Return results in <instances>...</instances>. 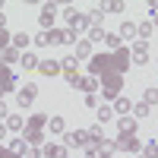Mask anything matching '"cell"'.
Returning a JSON list of instances; mask_svg holds the SVG:
<instances>
[{"mask_svg":"<svg viewBox=\"0 0 158 158\" xmlns=\"http://www.w3.org/2000/svg\"><path fill=\"white\" fill-rule=\"evenodd\" d=\"M111 108L120 114V117H127V114H133V101H130L127 95H120V98H114V104H111Z\"/></svg>","mask_w":158,"mask_h":158,"instance_id":"44dd1931","label":"cell"},{"mask_svg":"<svg viewBox=\"0 0 158 158\" xmlns=\"http://www.w3.org/2000/svg\"><path fill=\"white\" fill-rule=\"evenodd\" d=\"M149 22H152V25H158V13H155V16H149Z\"/></svg>","mask_w":158,"mask_h":158,"instance_id":"bcb514c9","label":"cell"},{"mask_svg":"<svg viewBox=\"0 0 158 158\" xmlns=\"http://www.w3.org/2000/svg\"><path fill=\"white\" fill-rule=\"evenodd\" d=\"M76 60H89L92 57V41H89V38H79V41H76V54H73Z\"/></svg>","mask_w":158,"mask_h":158,"instance_id":"603a6c76","label":"cell"},{"mask_svg":"<svg viewBox=\"0 0 158 158\" xmlns=\"http://www.w3.org/2000/svg\"><path fill=\"white\" fill-rule=\"evenodd\" d=\"M101 10L104 13H120V10H127V3L123 0H108V3H101Z\"/></svg>","mask_w":158,"mask_h":158,"instance_id":"836d02e7","label":"cell"},{"mask_svg":"<svg viewBox=\"0 0 158 158\" xmlns=\"http://www.w3.org/2000/svg\"><path fill=\"white\" fill-rule=\"evenodd\" d=\"M38 73L41 76H60V60H38Z\"/></svg>","mask_w":158,"mask_h":158,"instance_id":"e0dca14e","label":"cell"},{"mask_svg":"<svg viewBox=\"0 0 158 158\" xmlns=\"http://www.w3.org/2000/svg\"><path fill=\"white\" fill-rule=\"evenodd\" d=\"M10 44H13V35L6 32V25H0V51H6Z\"/></svg>","mask_w":158,"mask_h":158,"instance_id":"8d00e7d4","label":"cell"},{"mask_svg":"<svg viewBox=\"0 0 158 158\" xmlns=\"http://www.w3.org/2000/svg\"><path fill=\"white\" fill-rule=\"evenodd\" d=\"M136 130H139V120H136L133 114L117 117V133H120V136H136Z\"/></svg>","mask_w":158,"mask_h":158,"instance_id":"8fae6325","label":"cell"},{"mask_svg":"<svg viewBox=\"0 0 158 158\" xmlns=\"http://www.w3.org/2000/svg\"><path fill=\"white\" fill-rule=\"evenodd\" d=\"M85 133H89V146H101V142L104 139H108V136H104V130H101V123H95V127H92V130H85Z\"/></svg>","mask_w":158,"mask_h":158,"instance_id":"cb8c5ba5","label":"cell"},{"mask_svg":"<svg viewBox=\"0 0 158 158\" xmlns=\"http://www.w3.org/2000/svg\"><path fill=\"white\" fill-rule=\"evenodd\" d=\"M152 29H155L152 22H139V25H136V38H139V41H149V38H152Z\"/></svg>","mask_w":158,"mask_h":158,"instance_id":"f1b7e54d","label":"cell"},{"mask_svg":"<svg viewBox=\"0 0 158 158\" xmlns=\"http://www.w3.org/2000/svg\"><path fill=\"white\" fill-rule=\"evenodd\" d=\"M3 92H19V76L13 73L10 67L0 63V95H3Z\"/></svg>","mask_w":158,"mask_h":158,"instance_id":"277c9868","label":"cell"},{"mask_svg":"<svg viewBox=\"0 0 158 158\" xmlns=\"http://www.w3.org/2000/svg\"><path fill=\"white\" fill-rule=\"evenodd\" d=\"M142 158H158V139H149V142H142Z\"/></svg>","mask_w":158,"mask_h":158,"instance_id":"4316f807","label":"cell"},{"mask_svg":"<svg viewBox=\"0 0 158 158\" xmlns=\"http://www.w3.org/2000/svg\"><path fill=\"white\" fill-rule=\"evenodd\" d=\"M142 101H146L149 108H152V104H158V89H155V85H146V92H142Z\"/></svg>","mask_w":158,"mask_h":158,"instance_id":"d6a6232c","label":"cell"},{"mask_svg":"<svg viewBox=\"0 0 158 158\" xmlns=\"http://www.w3.org/2000/svg\"><path fill=\"white\" fill-rule=\"evenodd\" d=\"M0 117H10V111H6V104H3V98H0Z\"/></svg>","mask_w":158,"mask_h":158,"instance_id":"7bdbcfd3","label":"cell"},{"mask_svg":"<svg viewBox=\"0 0 158 158\" xmlns=\"http://www.w3.org/2000/svg\"><path fill=\"white\" fill-rule=\"evenodd\" d=\"M57 3H41V13H38V22H41V32L54 29V19H57Z\"/></svg>","mask_w":158,"mask_h":158,"instance_id":"8992f818","label":"cell"},{"mask_svg":"<svg viewBox=\"0 0 158 158\" xmlns=\"http://www.w3.org/2000/svg\"><path fill=\"white\" fill-rule=\"evenodd\" d=\"M19 57H22V51H16V48H6V51H0V63H3V67H10L13 70V63H19Z\"/></svg>","mask_w":158,"mask_h":158,"instance_id":"9a60e30c","label":"cell"},{"mask_svg":"<svg viewBox=\"0 0 158 158\" xmlns=\"http://www.w3.org/2000/svg\"><path fill=\"white\" fill-rule=\"evenodd\" d=\"M48 127H51V133H54V136H63V133H67V120H63L60 114H51V117H48Z\"/></svg>","mask_w":158,"mask_h":158,"instance_id":"d6986e66","label":"cell"},{"mask_svg":"<svg viewBox=\"0 0 158 158\" xmlns=\"http://www.w3.org/2000/svg\"><path fill=\"white\" fill-rule=\"evenodd\" d=\"M67 146H63V142H60V146H57V142H44V146H41V158H67Z\"/></svg>","mask_w":158,"mask_h":158,"instance_id":"4fadbf2b","label":"cell"},{"mask_svg":"<svg viewBox=\"0 0 158 158\" xmlns=\"http://www.w3.org/2000/svg\"><path fill=\"white\" fill-rule=\"evenodd\" d=\"M6 149H10V155H13V158H25V149H29V146H25V139H22V136H13Z\"/></svg>","mask_w":158,"mask_h":158,"instance_id":"ac0fdd59","label":"cell"},{"mask_svg":"<svg viewBox=\"0 0 158 158\" xmlns=\"http://www.w3.org/2000/svg\"><path fill=\"white\" fill-rule=\"evenodd\" d=\"M29 44H32V35H25V32H19V35H13V48H16V51H25Z\"/></svg>","mask_w":158,"mask_h":158,"instance_id":"f546056e","label":"cell"},{"mask_svg":"<svg viewBox=\"0 0 158 158\" xmlns=\"http://www.w3.org/2000/svg\"><path fill=\"white\" fill-rule=\"evenodd\" d=\"M60 73L70 85H76L79 82V60L76 57H60Z\"/></svg>","mask_w":158,"mask_h":158,"instance_id":"3957f363","label":"cell"},{"mask_svg":"<svg viewBox=\"0 0 158 158\" xmlns=\"http://www.w3.org/2000/svg\"><path fill=\"white\" fill-rule=\"evenodd\" d=\"M146 6H149V16H155V13H158V0H149Z\"/></svg>","mask_w":158,"mask_h":158,"instance_id":"60d3db41","label":"cell"},{"mask_svg":"<svg viewBox=\"0 0 158 158\" xmlns=\"http://www.w3.org/2000/svg\"><path fill=\"white\" fill-rule=\"evenodd\" d=\"M104 73H114V60L111 54H92L89 57V76H104Z\"/></svg>","mask_w":158,"mask_h":158,"instance_id":"7a4b0ae2","label":"cell"},{"mask_svg":"<svg viewBox=\"0 0 158 158\" xmlns=\"http://www.w3.org/2000/svg\"><path fill=\"white\" fill-rule=\"evenodd\" d=\"M25 158H41V149H25Z\"/></svg>","mask_w":158,"mask_h":158,"instance_id":"ab89813d","label":"cell"},{"mask_svg":"<svg viewBox=\"0 0 158 158\" xmlns=\"http://www.w3.org/2000/svg\"><path fill=\"white\" fill-rule=\"evenodd\" d=\"M6 130H10V133H22V130H25L22 114H10V117H6Z\"/></svg>","mask_w":158,"mask_h":158,"instance_id":"d4e9b609","label":"cell"},{"mask_svg":"<svg viewBox=\"0 0 158 158\" xmlns=\"http://www.w3.org/2000/svg\"><path fill=\"white\" fill-rule=\"evenodd\" d=\"M155 63H158V60H155Z\"/></svg>","mask_w":158,"mask_h":158,"instance_id":"c3c4849f","label":"cell"},{"mask_svg":"<svg viewBox=\"0 0 158 158\" xmlns=\"http://www.w3.org/2000/svg\"><path fill=\"white\" fill-rule=\"evenodd\" d=\"M95 111H98V123H108V120H111V117H114V108H111V104H104V101L98 104V108H95Z\"/></svg>","mask_w":158,"mask_h":158,"instance_id":"4dcf8cb0","label":"cell"},{"mask_svg":"<svg viewBox=\"0 0 158 158\" xmlns=\"http://www.w3.org/2000/svg\"><path fill=\"white\" fill-rule=\"evenodd\" d=\"M6 133H10V130H6V123H0V142L6 139Z\"/></svg>","mask_w":158,"mask_h":158,"instance_id":"b9f144b4","label":"cell"},{"mask_svg":"<svg viewBox=\"0 0 158 158\" xmlns=\"http://www.w3.org/2000/svg\"><path fill=\"white\" fill-rule=\"evenodd\" d=\"M149 114H152V108H149L146 101H136L133 104V117H136V120H142V117H149Z\"/></svg>","mask_w":158,"mask_h":158,"instance_id":"1f68e13d","label":"cell"},{"mask_svg":"<svg viewBox=\"0 0 158 158\" xmlns=\"http://www.w3.org/2000/svg\"><path fill=\"white\" fill-rule=\"evenodd\" d=\"M63 146L67 149H85L89 146V133L85 130H67L63 133Z\"/></svg>","mask_w":158,"mask_h":158,"instance_id":"5b68a950","label":"cell"},{"mask_svg":"<svg viewBox=\"0 0 158 158\" xmlns=\"http://www.w3.org/2000/svg\"><path fill=\"white\" fill-rule=\"evenodd\" d=\"M38 54H32V51H22V57H19V67L25 70V73H32V70H38Z\"/></svg>","mask_w":158,"mask_h":158,"instance_id":"2e32d148","label":"cell"},{"mask_svg":"<svg viewBox=\"0 0 158 158\" xmlns=\"http://www.w3.org/2000/svg\"><path fill=\"white\" fill-rule=\"evenodd\" d=\"M117 35H120V41H136V22H120V29H117Z\"/></svg>","mask_w":158,"mask_h":158,"instance_id":"ffe728a7","label":"cell"},{"mask_svg":"<svg viewBox=\"0 0 158 158\" xmlns=\"http://www.w3.org/2000/svg\"><path fill=\"white\" fill-rule=\"evenodd\" d=\"M136 158H142V155H136Z\"/></svg>","mask_w":158,"mask_h":158,"instance_id":"7dc6e473","label":"cell"},{"mask_svg":"<svg viewBox=\"0 0 158 158\" xmlns=\"http://www.w3.org/2000/svg\"><path fill=\"white\" fill-rule=\"evenodd\" d=\"M38 98V85H32V82H25V89H19L16 92V101H19V108L25 111V108H32V101Z\"/></svg>","mask_w":158,"mask_h":158,"instance_id":"30bf717a","label":"cell"},{"mask_svg":"<svg viewBox=\"0 0 158 158\" xmlns=\"http://www.w3.org/2000/svg\"><path fill=\"white\" fill-rule=\"evenodd\" d=\"M89 19H92V25H101V19H104V10H101V3H98V6H92Z\"/></svg>","mask_w":158,"mask_h":158,"instance_id":"74e56055","label":"cell"},{"mask_svg":"<svg viewBox=\"0 0 158 158\" xmlns=\"http://www.w3.org/2000/svg\"><path fill=\"white\" fill-rule=\"evenodd\" d=\"M130 57H133V63L136 67H146L149 63V41H133V48H130Z\"/></svg>","mask_w":158,"mask_h":158,"instance_id":"ba28073f","label":"cell"},{"mask_svg":"<svg viewBox=\"0 0 158 158\" xmlns=\"http://www.w3.org/2000/svg\"><path fill=\"white\" fill-rule=\"evenodd\" d=\"M32 44H35V48H51V35H48V32H38V35L32 38Z\"/></svg>","mask_w":158,"mask_h":158,"instance_id":"d590c367","label":"cell"},{"mask_svg":"<svg viewBox=\"0 0 158 158\" xmlns=\"http://www.w3.org/2000/svg\"><path fill=\"white\" fill-rule=\"evenodd\" d=\"M73 89H79L82 95H95V92L101 89V79H98V76H79V82H76Z\"/></svg>","mask_w":158,"mask_h":158,"instance_id":"7c38bea8","label":"cell"},{"mask_svg":"<svg viewBox=\"0 0 158 158\" xmlns=\"http://www.w3.org/2000/svg\"><path fill=\"white\" fill-rule=\"evenodd\" d=\"M114 146H117V152L139 155V152H142V139H139V136H117V139H114Z\"/></svg>","mask_w":158,"mask_h":158,"instance_id":"52a82bcc","label":"cell"},{"mask_svg":"<svg viewBox=\"0 0 158 158\" xmlns=\"http://www.w3.org/2000/svg\"><path fill=\"white\" fill-rule=\"evenodd\" d=\"M104 44L111 48V54H114V51H120V48H123V41H120V35H104Z\"/></svg>","mask_w":158,"mask_h":158,"instance_id":"e575fe53","label":"cell"},{"mask_svg":"<svg viewBox=\"0 0 158 158\" xmlns=\"http://www.w3.org/2000/svg\"><path fill=\"white\" fill-rule=\"evenodd\" d=\"M114 152H117V146H114V139H104L101 146H98V158H114Z\"/></svg>","mask_w":158,"mask_h":158,"instance_id":"484cf974","label":"cell"},{"mask_svg":"<svg viewBox=\"0 0 158 158\" xmlns=\"http://www.w3.org/2000/svg\"><path fill=\"white\" fill-rule=\"evenodd\" d=\"M48 117L51 114H32L29 120H25V130H38V133H41V130L48 127Z\"/></svg>","mask_w":158,"mask_h":158,"instance_id":"7402d4cb","label":"cell"},{"mask_svg":"<svg viewBox=\"0 0 158 158\" xmlns=\"http://www.w3.org/2000/svg\"><path fill=\"white\" fill-rule=\"evenodd\" d=\"M98 104H101V101H98V95H85V108H92V111H95Z\"/></svg>","mask_w":158,"mask_h":158,"instance_id":"f35d334b","label":"cell"},{"mask_svg":"<svg viewBox=\"0 0 158 158\" xmlns=\"http://www.w3.org/2000/svg\"><path fill=\"white\" fill-rule=\"evenodd\" d=\"M104 35H108V32H104V25H89V35H85V38L95 44V41H104Z\"/></svg>","mask_w":158,"mask_h":158,"instance_id":"83f0119b","label":"cell"},{"mask_svg":"<svg viewBox=\"0 0 158 158\" xmlns=\"http://www.w3.org/2000/svg\"><path fill=\"white\" fill-rule=\"evenodd\" d=\"M120 89H123V76L120 73H104L101 76V98L104 101L120 98Z\"/></svg>","mask_w":158,"mask_h":158,"instance_id":"6da1fadb","label":"cell"},{"mask_svg":"<svg viewBox=\"0 0 158 158\" xmlns=\"http://www.w3.org/2000/svg\"><path fill=\"white\" fill-rule=\"evenodd\" d=\"M0 25H6V13H3V3H0Z\"/></svg>","mask_w":158,"mask_h":158,"instance_id":"f6af8a7d","label":"cell"},{"mask_svg":"<svg viewBox=\"0 0 158 158\" xmlns=\"http://www.w3.org/2000/svg\"><path fill=\"white\" fill-rule=\"evenodd\" d=\"M22 139L29 149H41L44 146V133H38V130H22Z\"/></svg>","mask_w":158,"mask_h":158,"instance_id":"5bb4252c","label":"cell"},{"mask_svg":"<svg viewBox=\"0 0 158 158\" xmlns=\"http://www.w3.org/2000/svg\"><path fill=\"white\" fill-rule=\"evenodd\" d=\"M0 158H13V155H10V149H6V146H0Z\"/></svg>","mask_w":158,"mask_h":158,"instance_id":"ee69618b","label":"cell"},{"mask_svg":"<svg viewBox=\"0 0 158 158\" xmlns=\"http://www.w3.org/2000/svg\"><path fill=\"white\" fill-rule=\"evenodd\" d=\"M111 60H114V73H127V67L133 63V57H130V48H120V51H114L111 54Z\"/></svg>","mask_w":158,"mask_h":158,"instance_id":"9c48e42d","label":"cell"}]
</instances>
